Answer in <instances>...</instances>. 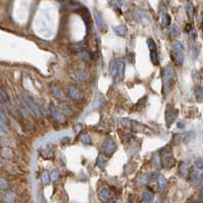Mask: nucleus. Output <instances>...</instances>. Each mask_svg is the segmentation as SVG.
<instances>
[{
    "label": "nucleus",
    "mask_w": 203,
    "mask_h": 203,
    "mask_svg": "<svg viewBox=\"0 0 203 203\" xmlns=\"http://www.w3.org/2000/svg\"><path fill=\"white\" fill-rule=\"evenodd\" d=\"M155 203H162V201H161L160 199H156V201H155Z\"/></svg>",
    "instance_id": "ea45409f"
},
{
    "label": "nucleus",
    "mask_w": 203,
    "mask_h": 203,
    "mask_svg": "<svg viewBox=\"0 0 203 203\" xmlns=\"http://www.w3.org/2000/svg\"><path fill=\"white\" fill-rule=\"evenodd\" d=\"M115 33L117 35L121 36V37H126L128 35V29H127L126 26L124 25H121V26H117V27H115Z\"/></svg>",
    "instance_id": "a211bd4d"
},
{
    "label": "nucleus",
    "mask_w": 203,
    "mask_h": 203,
    "mask_svg": "<svg viewBox=\"0 0 203 203\" xmlns=\"http://www.w3.org/2000/svg\"><path fill=\"white\" fill-rule=\"evenodd\" d=\"M186 12L187 15L190 19H193L194 17V6L192 5V3H187L186 5Z\"/></svg>",
    "instance_id": "412c9836"
},
{
    "label": "nucleus",
    "mask_w": 203,
    "mask_h": 203,
    "mask_svg": "<svg viewBox=\"0 0 203 203\" xmlns=\"http://www.w3.org/2000/svg\"><path fill=\"white\" fill-rule=\"evenodd\" d=\"M112 197V194H111V191H110L108 188H102L99 192V198L103 201V202H109L110 199Z\"/></svg>",
    "instance_id": "4468645a"
},
{
    "label": "nucleus",
    "mask_w": 203,
    "mask_h": 203,
    "mask_svg": "<svg viewBox=\"0 0 203 203\" xmlns=\"http://www.w3.org/2000/svg\"><path fill=\"white\" fill-rule=\"evenodd\" d=\"M161 162H162V165L164 167H172V166L175 164V158L173 156V153H172V150L170 148H165L162 152V159H161Z\"/></svg>",
    "instance_id": "20e7f679"
},
{
    "label": "nucleus",
    "mask_w": 203,
    "mask_h": 203,
    "mask_svg": "<svg viewBox=\"0 0 203 203\" xmlns=\"http://www.w3.org/2000/svg\"><path fill=\"white\" fill-rule=\"evenodd\" d=\"M192 30H193V28H192V25H187V26H186V31H187V32H189V33H190Z\"/></svg>",
    "instance_id": "58836bf2"
},
{
    "label": "nucleus",
    "mask_w": 203,
    "mask_h": 203,
    "mask_svg": "<svg viewBox=\"0 0 203 203\" xmlns=\"http://www.w3.org/2000/svg\"><path fill=\"white\" fill-rule=\"evenodd\" d=\"M147 45L148 49L150 52V59H151L153 64H157L158 63V57H157V46L156 43L154 42V40L152 38H148L147 39Z\"/></svg>",
    "instance_id": "39448f33"
},
{
    "label": "nucleus",
    "mask_w": 203,
    "mask_h": 203,
    "mask_svg": "<svg viewBox=\"0 0 203 203\" xmlns=\"http://www.w3.org/2000/svg\"><path fill=\"white\" fill-rule=\"evenodd\" d=\"M97 165L99 166V168L101 170H104L105 165H106V158H105L103 155H99L97 157Z\"/></svg>",
    "instance_id": "5701e85b"
},
{
    "label": "nucleus",
    "mask_w": 203,
    "mask_h": 203,
    "mask_svg": "<svg viewBox=\"0 0 203 203\" xmlns=\"http://www.w3.org/2000/svg\"><path fill=\"white\" fill-rule=\"evenodd\" d=\"M68 96L74 100H81L82 99V93L79 91V89L74 86H70L68 89Z\"/></svg>",
    "instance_id": "ddd939ff"
},
{
    "label": "nucleus",
    "mask_w": 203,
    "mask_h": 203,
    "mask_svg": "<svg viewBox=\"0 0 203 203\" xmlns=\"http://www.w3.org/2000/svg\"><path fill=\"white\" fill-rule=\"evenodd\" d=\"M23 101L26 103V105L28 106L30 112L33 115H35V117H42V115H43L42 111H41V108L39 107L38 103H36V101L34 100L33 97H31L30 95H27V94H25V95H23Z\"/></svg>",
    "instance_id": "7ed1b4c3"
},
{
    "label": "nucleus",
    "mask_w": 203,
    "mask_h": 203,
    "mask_svg": "<svg viewBox=\"0 0 203 203\" xmlns=\"http://www.w3.org/2000/svg\"><path fill=\"white\" fill-rule=\"evenodd\" d=\"M80 57L84 61H89L90 60V53L86 50H82V51H80Z\"/></svg>",
    "instance_id": "c85d7f7f"
},
{
    "label": "nucleus",
    "mask_w": 203,
    "mask_h": 203,
    "mask_svg": "<svg viewBox=\"0 0 203 203\" xmlns=\"http://www.w3.org/2000/svg\"><path fill=\"white\" fill-rule=\"evenodd\" d=\"M200 195H201V196H203V188H202V189H201V192H200Z\"/></svg>",
    "instance_id": "a19ab883"
},
{
    "label": "nucleus",
    "mask_w": 203,
    "mask_h": 203,
    "mask_svg": "<svg viewBox=\"0 0 203 203\" xmlns=\"http://www.w3.org/2000/svg\"><path fill=\"white\" fill-rule=\"evenodd\" d=\"M119 59H113V60L110 62L109 66V72L111 75L112 79L117 81V74H119Z\"/></svg>",
    "instance_id": "9b49d317"
},
{
    "label": "nucleus",
    "mask_w": 203,
    "mask_h": 203,
    "mask_svg": "<svg viewBox=\"0 0 203 203\" xmlns=\"http://www.w3.org/2000/svg\"><path fill=\"white\" fill-rule=\"evenodd\" d=\"M52 94L54 95V97H56L57 99H60V100H64L66 99V95H64V92L61 90L60 87L58 86H53L51 88Z\"/></svg>",
    "instance_id": "2eb2a0df"
},
{
    "label": "nucleus",
    "mask_w": 203,
    "mask_h": 203,
    "mask_svg": "<svg viewBox=\"0 0 203 203\" xmlns=\"http://www.w3.org/2000/svg\"><path fill=\"white\" fill-rule=\"evenodd\" d=\"M190 37H191V39H193V40L196 39L197 34H196V32H195V31H194V30H192L191 32H190Z\"/></svg>",
    "instance_id": "f704fd0d"
},
{
    "label": "nucleus",
    "mask_w": 203,
    "mask_h": 203,
    "mask_svg": "<svg viewBox=\"0 0 203 203\" xmlns=\"http://www.w3.org/2000/svg\"><path fill=\"white\" fill-rule=\"evenodd\" d=\"M195 136H196V134H195V132L194 131L187 132V133L185 134V136H184V142L185 143H189L190 141H192L194 138H195Z\"/></svg>",
    "instance_id": "4be33fe9"
},
{
    "label": "nucleus",
    "mask_w": 203,
    "mask_h": 203,
    "mask_svg": "<svg viewBox=\"0 0 203 203\" xmlns=\"http://www.w3.org/2000/svg\"><path fill=\"white\" fill-rule=\"evenodd\" d=\"M50 180H51V179H50V175L48 173H44L42 175V181H43V183H44V184H48V183L50 182Z\"/></svg>",
    "instance_id": "2f4dec72"
},
{
    "label": "nucleus",
    "mask_w": 203,
    "mask_h": 203,
    "mask_svg": "<svg viewBox=\"0 0 203 203\" xmlns=\"http://www.w3.org/2000/svg\"><path fill=\"white\" fill-rule=\"evenodd\" d=\"M162 81H163V92L168 93L170 89L173 87L174 82V68L172 66H166L163 68V74H162Z\"/></svg>",
    "instance_id": "f257e3e1"
},
{
    "label": "nucleus",
    "mask_w": 203,
    "mask_h": 203,
    "mask_svg": "<svg viewBox=\"0 0 203 203\" xmlns=\"http://www.w3.org/2000/svg\"><path fill=\"white\" fill-rule=\"evenodd\" d=\"M195 165H196V167L198 168V170H203V158H200V157L196 158V160H195Z\"/></svg>",
    "instance_id": "c756f323"
},
{
    "label": "nucleus",
    "mask_w": 203,
    "mask_h": 203,
    "mask_svg": "<svg viewBox=\"0 0 203 203\" xmlns=\"http://www.w3.org/2000/svg\"><path fill=\"white\" fill-rule=\"evenodd\" d=\"M102 148H103V151H104L105 153L108 154V155H111V154L115 151L117 143L115 142V140H113L112 138L107 137L104 141H103Z\"/></svg>",
    "instance_id": "423d86ee"
},
{
    "label": "nucleus",
    "mask_w": 203,
    "mask_h": 203,
    "mask_svg": "<svg viewBox=\"0 0 203 203\" xmlns=\"http://www.w3.org/2000/svg\"><path fill=\"white\" fill-rule=\"evenodd\" d=\"M110 3H111L112 6L115 7V9H119V8H121V3H119V0H111Z\"/></svg>",
    "instance_id": "72a5a7b5"
},
{
    "label": "nucleus",
    "mask_w": 203,
    "mask_h": 203,
    "mask_svg": "<svg viewBox=\"0 0 203 203\" xmlns=\"http://www.w3.org/2000/svg\"><path fill=\"white\" fill-rule=\"evenodd\" d=\"M195 97H196L197 101H202L203 100V89L200 88V87H197L196 89H195Z\"/></svg>",
    "instance_id": "a878e982"
},
{
    "label": "nucleus",
    "mask_w": 203,
    "mask_h": 203,
    "mask_svg": "<svg viewBox=\"0 0 203 203\" xmlns=\"http://www.w3.org/2000/svg\"><path fill=\"white\" fill-rule=\"evenodd\" d=\"M130 139H131V135H130V134H127V135H125L124 137H123V140H124L125 142L130 141Z\"/></svg>",
    "instance_id": "c9c22d12"
},
{
    "label": "nucleus",
    "mask_w": 203,
    "mask_h": 203,
    "mask_svg": "<svg viewBox=\"0 0 203 203\" xmlns=\"http://www.w3.org/2000/svg\"><path fill=\"white\" fill-rule=\"evenodd\" d=\"M151 180V177H150V174L149 175H146V176H143V177H140L139 181H138V184L140 185V186H144L146 185L148 182H150Z\"/></svg>",
    "instance_id": "b1692460"
},
{
    "label": "nucleus",
    "mask_w": 203,
    "mask_h": 203,
    "mask_svg": "<svg viewBox=\"0 0 203 203\" xmlns=\"http://www.w3.org/2000/svg\"><path fill=\"white\" fill-rule=\"evenodd\" d=\"M188 173H189V163L187 161H185L180 166V174L183 177H186L188 175Z\"/></svg>",
    "instance_id": "aec40b11"
},
{
    "label": "nucleus",
    "mask_w": 203,
    "mask_h": 203,
    "mask_svg": "<svg viewBox=\"0 0 203 203\" xmlns=\"http://www.w3.org/2000/svg\"><path fill=\"white\" fill-rule=\"evenodd\" d=\"M172 58L177 64H183V62H184V46H183L181 42L176 41V42L173 43V46H172Z\"/></svg>",
    "instance_id": "f03ea898"
},
{
    "label": "nucleus",
    "mask_w": 203,
    "mask_h": 203,
    "mask_svg": "<svg viewBox=\"0 0 203 203\" xmlns=\"http://www.w3.org/2000/svg\"><path fill=\"white\" fill-rule=\"evenodd\" d=\"M199 177H200V173H199L198 170H193L191 172V174H190V180L192 182H196Z\"/></svg>",
    "instance_id": "bb28decb"
},
{
    "label": "nucleus",
    "mask_w": 203,
    "mask_h": 203,
    "mask_svg": "<svg viewBox=\"0 0 203 203\" xmlns=\"http://www.w3.org/2000/svg\"><path fill=\"white\" fill-rule=\"evenodd\" d=\"M160 17H161V26L163 27H167L170 26V17L166 13L165 10H161L160 11Z\"/></svg>",
    "instance_id": "f3484780"
},
{
    "label": "nucleus",
    "mask_w": 203,
    "mask_h": 203,
    "mask_svg": "<svg viewBox=\"0 0 203 203\" xmlns=\"http://www.w3.org/2000/svg\"><path fill=\"white\" fill-rule=\"evenodd\" d=\"M95 21H96V23H97V26H98L99 30H100L102 33H105V32L107 31V25H106V23H105L101 12L95 11Z\"/></svg>",
    "instance_id": "9d476101"
},
{
    "label": "nucleus",
    "mask_w": 203,
    "mask_h": 203,
    "mask_svg": "<svg viewBox=\"0 0 203 203\" xmlns=\"http://www.w3.org/2000/svg\"><path fill=\"white\" fill-rule=\"evenodd\" d=\"M82 143L85 145H89L91 144V139L88 135H83L82 136Z\"/></svg>",
    "instance_id": "473e14b6"
},
{
    "label": "nucleus",
    "mask_w": 203,
    "mask_h": 203,
    "mask_svg": "<svg viewBox=\"0 0 203 203\" xmlns=\"http://www.w3.org/2000/svg\"><path fill=\"white\" fill-rule=\"evenodd\" d=\"M72 78H74L76 81H80V82H83V81H84L85 82V81H87V80L89 79V74L85 70H78L74 72Z\"/></svg>",
    "instance_id": "f8f14e48"
},
{
    "label": "nucleus",
    "mask_w": 203,
    "mask_h": 203,
    "mask_svg": "<svg viewBox=\"0 0 203 203\" xmlns=\"http://www.w3.org/2000/svg\"><path fill=\"white\" fill-rule=\"evenodd\" d=\"M125 70H126V63L123 59H119V74H117V82H121L124 80L125 77Z\"/></svg>",
    "instance_id": "dca6fc26"
},
{
    "label": "nucleus",
    "mask_w": 203,
    "mask_h": 203,
    "mask_svg": "<svg viewBox=\"0 0 203 203\" xmlns=\"http://www.w3.org/2000/svg\"><path fill=\"white\" fill-rule=\"evenodd\" d=\"M180 34H181V30L177 25H173V26L170 27V35L173 36V37H179Z\"/></svg>",
    "instance_id": "393cba45"
},
{
    "label": "nucleus",
    "mask_w": 203,
    "mask_h": 203,
    "mask_svg": "<svg viewBox=\"0 0 203 203\" xmlns=\"http://www.w3.org/2000/svg\"><path fill=\"white\" fill-rule=\"evenodd\" d=\"M49 109H50V112H51L52 117L56 119V121L60 123V124H63V123H66V117L63 115V113L60 111L58 107H56L54 104H50L49 105Z\"/></svg>",
    "instance_id": "6e6552de"
},
{
    "label": "nucleus",
    "mask_w": 203,
    "mask_h": 203,
    "mask_svg": "<svg viewBox=\"0 0 203 203\" xmlns=\"http://www.w3.org/2000/svg\"><path fill=\"white\" fill-rule=\"evenodd\" d=\"M143 199L146 203H152L153 201V193L150 190H146L143 194Z\"/></svg>",
    "instance_id": "6ab92c4d"
},
{
    "label": "nucleus",
    "mask_w": 203,
    "mask_h": 203,
    "mask_svg": "<svg viewBox=\"0 0 203 203\" xmlns=\"http://www.w3.org/2000/svg\"><path fill=\"white\" fill-rule=\"evenodd\" d=\"M166 185V179L164 177H159L158 178V188L160 191L164 189V187Z\"/></svg>",
    "instance_id": "cd10ccee"
},
{
    "label": "nucleus",
    "mask_w": 203,
    "mask_h": 203,
    "mask_svg": "<svg viewBox=\"0 0 203 203\" xmlns=\"http://www.w3.org/2000/svg\"><path fill=\"white\" fill-rule=\"evenodd\" d=\"M58 178H59V173L57 170H52L51 173H50V179H51V181H56Z\"/></svg>",
    "instance_id": "7c9ffc66"
},
{
    "label": "nucleus",
    "mask_w": 203,
    "mask_h": 203,
    "mask_svg": "<svg viewBox=\"0 0 203 203\" xmlns=\"http://www.w3.org/2000/svg\"><path fill=\"white\" fill-rule=\"evenodd\" d=\"M121 124L124 127H127L129 129H132V130H135V131H140L143 128H145L142 124L138 123V121H132V119H121Z\"/></svg>",
    "instance_id": "0eeeda50"
},
{
    "label": "nucleus",
    "mask_w": 203,
    "mask_h": 203,
    "mask_svg": "<svg viewBox=\"0 0 203 203\" xmlns=\"http://www.w3.org/2000/svg\"><path fill=\"white\" fill-rule=\"evenodd\" d=\"M184 127H185L184 121H180V123H178V128L179 129H184Z\"/></svg>",
    "instance_id": "4c0bfd02"
},
{
    "label": "nucleus",
    "mask_w": 203,
    "mask_h": 203,
    "mask_svg": "<svg viewBox=\"0 0 203 203\" xmlns=\"http://www.w3.org/2000/svg\"><path fill=\"white\" fill-rule=\"evenodd\" d=\"M177 115H178V112L176 111L170 105H167V106H166V108H165V121H166V125H167L168 127L176 121V119H177Z\"/></svg>",
    "instance_id": "1a4fd4ad"
},
{
    "label": "nucleus",
    "mask_w": 203,
    "mask_h": 203,
    "mask_svg": "<svg viewBox=\"0 0 203 203\" xmlns=\"http://www.w3.org/2000/svg\"><path fill=\"white\" fill-rule=\"evenodd\" d=\"M196 182H197V184H198V185L202 184V183H203V175H200V177L198 178V180H197Z\"/></svg>",
    "instance_id": "e433bc0d"
}]
</instances>
